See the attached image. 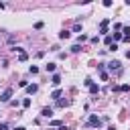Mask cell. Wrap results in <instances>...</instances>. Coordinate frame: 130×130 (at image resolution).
Returning <instances> with one entry per match:
<instances>
[{
    "label": "cell",
    "mask_w": 130,
    "mask_h": 130,
    "mask_svg": "<svg viewBox=\"0 0 130 130\" xmlns=\"http://www.w3.org/2000/svg\"><path fill=\"white\" fill-rule=\"evenodd\" d=\"M10 98H12V87H8V89H4V91H2L0 102H10Z\"/></svg>",
    "instance_id": "obj_1"
},
{
    "label": "cell",
    "mask_w": 130,
    "mask_h": 130,
    "mask_svg": "<svg viewBox=\"0 0 130 130\" xmlns=\"http://www.w3.org/2000/svg\"><path fill=\"white\" fill-rule=\"evenodd\" d=\"M87 124H89V126H93V128H100V126H102V120H100L98 116H93V114H91V116H89V122H87Z\"/></svg>",
    "instance_id": "obj_2"
},
{
    "label": "cell",
    "mask_w": 130,
    "mask_h": 130,
    "mask_svg": "<svg viewBox=\"0 0 130 130\" xmlns=\"http://www.w3.org/2000/svg\"><path fill=\"white\" fill-rule=\"evenodd\" d=\"M108 24H110V20L108 18H104L102 22H100V32L104 35V32H108Z\"/></svg>",
    "instance_id": "obj_3"
},
{
    "label": "cell",
    "mask_w": 130,
    "mask_h": 130,
    "mask_svg": "<svg viewBox=\"0 0 130 130\" xmlns=\"http://www.w3.org/2000/svg\"><path fill=\"white\" fill-rule=\"evenodd\" d=\"M108 67H110L112 71H120V61H110Z\"/></svg>",
    "instance_id": "obj_4"
},
{
    "label": "cell",
    "mask_w": 130,
    "mask_h": 130,
    "mask_svg": "<svg viewBox=\"0 0 130 130\" xmlns=\"http://www.w3.org/2000/svg\"><path fill=\"white\" fill-rule=\"evenodd\" d=\"M41 114H43L45 118H51V116H53V108H43V110H41Z\"/></svg>",
    "instance_id": "obj_5"
},
{
    "label": "cell",
    "mask_w": 130,
    "mask_h": 130,
    "mask_svg": "<svg viewBox=\"0 0 130 130\" xmlns=\"http://www.w3.org/2000/svg\"><path fill=\"white\" fill-rule=\"evenodd\" d=\"M16 51H18V61H26V59H28V55H26L22 49H16Z\"/></svg>",
    "instance_id": "obj_6"
},
{
    "label": "cell",
    "mask_w": 130,
    "mask_h": 130,
    "mask_svg": "<svg viewBox=\"0 0 130 130\" xmlns=\"http://www.w3.org/2000/svg\"><path fill=\"white\" fill-rule=\"evenodd\" d=\"M51 83H53V85H59V83H61V75H57V73H55V75L51 77Z\"/></svg>",
    "instance_id": "obj_7"
},
{
    "label": "cell",
    "mask_w": 130,
    "mask_h": 130,
    "mask_svg": "<svg viewBox=\"0 0 130 130\" xmlns=\"http://www.w3.org/2000/svg\"><path fill=\"white\" fill-rule=\"evenodd\" d=\"M37 89H39V85H37V83H32V85H26V93H35Z\"/></svg>",
    "instance_id": "obj_8"
},
{
    "label": "cell",
    "mask_w": 130,
    "mask_h": 130,
    "mask_svg": "<svg viewBox=\"0 0 130 130\" xmlns=\"http://www.w3.org/2000/svg\"><path fill=\"white\" fill-rule=\"evenodd\" d=\"M98 91H100V85L98 83H91L89 85V93H98Z\"/></svg>",
    "instance_id": "obj_9"
},
{
    "label": "cell",
    "mask_w": 130,
    "mask_h": 130,
    "mask_svg": "<svg viewBox=\"0 0 130 130\" xmlns=\"http://www.w3.org/2000/svg\"><path fill=\"white\" fill-rule=\"evenodd\" d=\"M51 98H53V100H57V102H59V98H61V89H55V91H53V93H51Z\"/></svg>",
    "instance_id": "obj_10"
},
{
    "label": "cell",
    "mask_w": 130,
    "mask_h": 130,
    "mask_svg": "<svg viewBox=\"0 0 130 130\" xmlns=\"http://www.w3.org/2000/svg\"><path fill=\"white\" fill-rule=\"evenodd\" d=\"M112 37H114V43H116V41H122V39H124V37H122V35H120V32H114V35H112Z\"/></svg>",
    "instance_id": "obj_11"
},
{
    "label": "cell",
    "mask_w": 130,
    "mask_h": 130,
    "mask_svg": "<svg viewBox=\"0 0 130 130\" xmlns=\"http://www.w3.org/2000/svg\"><path fill=\"white\" fill-rule=\"evenodd\" d=\"M112 41H114V37H112V35H108V37L104 39V43H106V45H112Z\"/></svg>",
    "instance_id": "obj_12"
},
{
    "label": "cell",
    "mask_w": 130,
    "mask_h": 130,
    "mask_svg": "<svg viewBox=\"0 0 130 130\" xmlns=\"http://www.w3.org/2000/svg\"><path fill=\"white\" fill-rule=\"evenodd\" d=\"M45 69H47V71H51V73H53V71H55V63H49V65H45Z\"/></svg>",
    "instance_id": "obj_13"
},
{
    "label": "cell",
    "mask_w": 130,
    "mask_h": 130,
    "mask_svg": "<svg viewBox=\"0 0 130 130\" xmlns=\"http://www.w3.org/2000/svg\"><path fill=\"white\" fill-rule=\"evenodd\" d=\"M57 106H59V108H63V106H69V102H67V100H59V102H57Z\"/></svg>",
    "instance_id": "obj_14"
},
{
    "label": "cell",
    "mask_w": 130,
    "mask_h": 130,
    "mask_svg": "<svg viewBox=\"0 0 130 130\" xmlns=\"http://www.w3.org/2000/svg\"><path fill=\"white\" fill-rule=\"evenodd\" d=\"M28 106H30V100L24 98V100H22V108H28Z\"/></svg>",
    "instance_id": "obj_15"
},
{
    "label": "cell",
    "mask_w": 130,
    "mask_h": 130,
    "mask_svg": "<svg viewBox=\"0 0 130 130\" xmlns=\"http://www.w3.org/2000/svg\"><path fill=\"white\" fill-rule=\"evenodd\" d=\"M67 37H69V32H67V30H63V32H59V39H67Z\"/></svg>",
    "instance_id": "obj_16"
},
{
    "label": "cell",
    "mask_w": 130,
    "mask_h": 130,
    "mask_svg": "<svg viewBox=\"0 0 130 130\" xmlns=\"http://www.w3.org/2000/svg\"><path fill=\"white\" fill-rule=\"evenodd\" d=\"M71 51H73V53H79V51H81V47H79V45H73V47H71Z\"/></svg>",
    "instance_id": "obj_17"
},
{
    "label": "cell",
    "mask_w": 130,
    "mask_h": 130,
    "mask_svg": "<svg viewBox=\"0 0 130 130\" xmlns=\"http://www.w3.org/2000/svg\"><path fill=\"white\" fill-rule=\"evenodd\" d=\"M128 89H130V85H128V83H124V85H120V91H128Z\"/></svg>",
    "instance_id": "obj_18"
},
{
    "label": "cell",
    "mask_w": 130,
    "mask_h": 130,
    "mask_svg": "<svg viewBox=\"0 0 130 130\" xmlns=\"http://www.w3.org/2000/svg\"><path fill=\"white\" fill-rule=\"evenodd\" d=\"M59 130H69V128H67L65 124H61V126H59Z\"/></svg>",
    "instance_id": "obj_19"
},
{
    "label": "cell",
    "mask_w": 130,
    "mask_h": 130,
    "mask_svg": "<svg viewBox=\"0 0 130 130\" xmlns=\"http://www.w3.org/2000/svg\"><path fill=\"white\" fill-rule=\"evenodd\" d=\"M0 130H8V126L6 124H0Z\"/></svg>",
    "instance_id": "obj_20"
},
{
    "label": "cell",
    "mask_w": 130,
    "mask_h": 130,
    "mask_svg": "<svg viewBox=\"0 0 130 130\" xmlns=\"http://www.w3.org/2000/svg\"><path fill=\"white\" fill-rule=\"evenodd\" d=\"M16 130H24V128H22V126H18V128H16Z\"/></svg>",
    "instance_id": "obj_21"
},
{
    "label": "cell",
    "mask_w": 130,
    "mask_h": 130,
    "mask_svg": "<svg viewBox=\"0 0 130 130\" xmlns=\"http://www.w3.org/2000/svg\"><path fill=\"white\" fill-rule=\"evenodd\" d=\"M126 57H128V59H130V51H128V53H126Z\"/></svg>",
    "instance_id": "obj_22"
},
{
    "label": "cell",
    "mask_w": 130,
    "mask_h": 130,
    "mask_svg": "<svg viewBox=\"0 0 130 130\" xmlns=\"http://www.w3.org/2000/svg\"><path fill=\"white\" fill-rule=\"evenodd\" d=\"M108 130H116V128H114V126H110V128H108Z\"/></svg>",
    "instance_id": "obj_23"
}]
</instances>
